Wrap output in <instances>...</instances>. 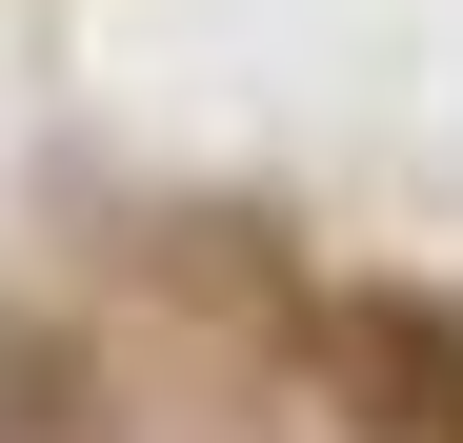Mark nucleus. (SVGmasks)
Listing matches in <instances>:
<instances>
[{"label": "nucleus", "mask_w": 463, "mask_h": 443, "mask_svg": "<svg viewBox=\"0 0 463 443\" xmlns=\"http://www.w3.org/2000/svg\"><path fill=\"white\" fill-rule=\"evenodd\" d=\"M343 423L363 443H463V323L443 303H343Z\"/></svg>", "instance_id": "f257e3e1"}]
</instances>
